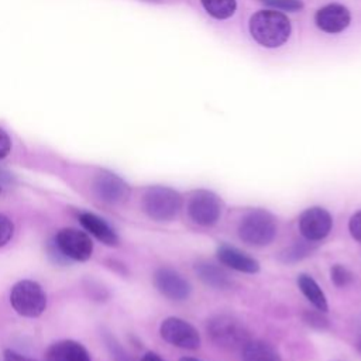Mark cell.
I'll use <instances>...</instances> for the list:
<instances>
[{"instance_id":"cell-24","label":"cell","mask_w":361,"mask_h":361,"mask_svg":"<svg viewBox=\"0 0 361 361\" xmlns=\"http://www.w3.org/2000/svg\"><path fill=\"white\" fill-rule=\"evenodd\" d=\"M348 231L351 234V237L361 243V209L358 212H355L348 221Z\"/></svg>"},{"instance_id":"cell-14","label":"cell","mask_w":361,"mask_h":361,"mask_svg":"<svg viewBox=\"0 0 361 361\" xmlns=\"http://www.w3.org/2000/svg\"><path fill=\"white\" fill-rule=\"evenodd\" d=\"M79 221L83 226V228L94 235L99 241H102L106 245H117L118 244V235L113 230V227L102 217H99L94 213L90 212H80L79 213Z\"/></svg>"},{"instance_id":"cell-12","label":"cell","mask_w":361,"mask_h":361,"mask_svg":"<svg viewBox=\"0 0 361 361\" xmlns=\"http://www.w3.org/2000/svg\"><path fill=\"white\" fill-rule=\"evenodd\" d=\"M216 255L219 261L238 272L244 274H257L259 271V262L252 258L251 255L243 252L241 250L228 245V244H221L216 250Z\"/></svg>"},{"instance_id":"cell-11","label":"cell","mask_w":361,"mask_h":361,"mask_svg":"<svg viewBox=\"0 0 361 361\" xmlns=\"http://www.w3.org/2000/svg\"><path fill=\"white\" fill-rule=\"evenodd\" d=\"M155 288L171 300H185L190 295V283L175 269L161 267L154 272Z\"/></svg>"},{"instance_id":"cell-1","label":"cell","mask_w":361,"mask_h":361,"mask_svg":"<svg viewBox=\"0 0 361 361\" xmlns=\"http://www.w3.org/2000/svg\"><path fill=\"white\" fill-rule=\"evenodd\" d=\"M252 38L268 48L282 45L290 34V23L285 14L276 10H261L250 20Z\"/></svg>"},{"instance_id":"cell-22","label":"cell","mask_w":361,"mask_h":361,"mask_svg":"<svg viewBox=\"0 0 361 361\" xmlns=\"http://www.w3.org/2000/svg\"><path fill=\"white\" fill-rule=\"evenodd\" d=\"M13 233H14V226L11 220L7 216L0 214V247L6 245L10 241V238L13 237Z\"/></svg>"},{"instance_id":"cell-20","label":"cell","mask_w":361,"mask_h":361,"mask_svg":"<svg viewBox=\"0 0 361 361\" xmlns=\"http://www.w3.org/2000/svg\"><path fill=\"white\" fill-rule=\"evenodd\" d=\"M204 10L214 18H228L235 11V0H202Z\"/></svg>"},{"instance_id":"cell-19","label":"cell","mask_w":361,"mask_h":361,"mask_svg":"<svg viewBox=\"0 0 361 361\" xmlns=\"http://www.w3.org/2000/svg\"><path fill=\"white\" fill-rule=\"evenodd\" d=\"M313 251V243L309 240L305 241H296L292 245L286 247L283 251L279 252V261L283 264H293L298 261H302Z\"/></svg>"},{"instance_id":"cell-17","label":"cell","mask_w":361,"mask_h":361,"mask_svg":"<svg viewBox=\"0 0 361 361\" xmlns=\"http://www.w3.org/2000/svg\"><path fill=\"white\" fill-rule=\"evenodd\" d=\"M298 286L303 296L319 310V312H327L329 305L324 292L319 286V283L307 274H299L298 275Z\"/></svg>"},{"instance_id":"cell-3","label":"cell","mask_w":361,"mask_h":361,"mask_svg":"<svg viewBox=\"0 0 361 361\" xmlns=\"http://www.w3.org/2000/svg\"><path fill=\"white\" fill-rule=\"evenodd\" d=\"M182 195L162 185H154L145 189L141 206L144 213L157 221H169L178 216L182 209Z\"/></svg>"},{"instance_id":"cell-23","label":"cell","mask_w":361,"mask_h":361,"mask_svg":"<svg viewBox=\"0 0 361 361\" xmlns=\"http://www.w3.org/2000/svg\"><path fill=\"white\" fill-rule=\"evenodd\" d=\"M268 6L276 8V10H285V11H296L302 8L300 0H264Z\"/></svg>"},{"instance_id":"cell-18","label":"cell","mask_w":361,"mask_h":361,"mask_svg":"<svg viewBox=\"0 0 361 361\" xmlns=\"http://www.w3.org/2000/svg\"><path fill=\"white\" fill-rule=\"evenodd\" d=\"M243 350V361H282L278 351L262 340H248Z\"/></svg>"},{"instance_id":"cell-16","label":"cell","mask_w":361,"mask_h":361,"mask_svg":"<svg viewBox=\"0 0 361 361\" xmlns=\"http://www.w3.org/2000/svg\"><path fill=\"white\" fill-rule=\"evenodd\" d=\"M195 271L197 276L207 285L216 289H224L230 286V278L224 272L223 268L213 262L207 261H199L195 265Z\"/></svg>"},{"instance_id":"cell-26","label":"cell","mask_w":361,"mask_h":361,"mask_svg":"<svg viewBox=\"0 0 361 361\" xmlns=\"http://www.w3.org/2000/svg\"><path fill=\"white\" fill-rule=\"evenodd\" d=\"M322 313V312H320ZM320 313H314V312H310V313H306L307 319L306 322L310 324V326H314V327H319V329H323L327 326V320L322 317Z\"/></svg>"},{"instance_id":"cell-7","label":"cell","mask_w":361,"mask_h":361,"mask_svg":"<svg viewBox=\"0 0 361 361\" xmlns=\"http://www.w3.org/2000/svg\"><path fill=\"white\" fill-rule=\"evenodd\" d=\"M54 244L63 257L79 262L87 261L93 252V243L89 234L76 228L59 230Z\"/></svg>"},{"instance_id":"cell-6","label":"cell","mask_w":361,"mask_h":361,"mask_svg":"<svg viewBox=\"0 0 361 361\" xmlns=\"http://www.w3.org/2000/svg\"><path fill=\"white\" fill-rule=\"evenodd\" d=\"M186 210L193 223L210 227L219 221L223 212V202L219 195L209 189H196L188 197Z\"/></svg>"},{"instance_id":"cell-28","label":"cell","mask_w":361,"mask_h":361,"mask_svg":"<svg viewBox=\"0 0 361 361\" xmlns=\"http://www.w3.org/2000/svg\"><path fill=\"white\" fill-rule=\"evenodd\" d=\"M141 361H164L157 353H152V351H148V353H145L144 355H142V358H141Z\"/></svg>"},{"instance_id":"cell-2","label":"cell","mask_w":361,"mask_h":361,"mask_svg":"<svg viewBox=\"0 0 361 361\" xmlns=\"http://www.w3.org/2000/svg\"><path fill=\"white\" fill-rule=\"evenodd\" d=\"M278 231L276 220L265 209H251L238 221L237 233L243 243L264 247L272 243Z\"/></svg>"},{"instance_id":"cell-4","label":"cell","mask_w":361,"mask_h":361,"mask_svg":"<svg viewBox=\"0 0 361 361\" xmlns=\"http://www.w3.org/2000/svg\"><path fill=\"white\" fill-rule=\"evenodd\" d=\"M10 303L20 316L38 317L47 307V295L38 282L24 279L11 288Z\"/></svg>"},{"instance_id":"cell-9","label":"cell","mask_w":361,"mask_h":361,"mask_svg":"<svg viewBox=\"0 0 361 361\" xmlns=\"http://www.w3.org/2000/svg\"><path fill=\"white\" fill-rule=\"evenodd\" d=\"M298 227L305 240L316 243L329 235L333 227V219L324 207L312 206L300 213Z\"/></svg>"},{"instance_id":"cell-27","label":"cell","mask_w":361,"mask_h":361,"mask_svg":"<svg viewBox=\"0 0 361 361\" xmlns=\"http://www.w3.org/2000/svg\"><path fill=\"white\" fill-rule=\"evenodd\" d=\"M4 361H37V360H32V358H28L25 355H21L16 351H11V350H7L4 353Z\"/></svg>"},{"instance_id":"cell-8","label":"cell","mask_w":361,"mask_h":361,"mask_svg":"<svg viewBox=\"0 0 361 361\" xmlns=\"http://www.w3.org/2000/svg\"><path fill=\"white\" fill-rule=\"evenodd\" d=\"M159 334L166 343L179 348L196 350L200 345L197 330L180 317H166L159 326Z\"/></svg>"},{"instance_id":"cell-10","label":"cell","mask_w":361,"mask_h":361,"mask_svg":"<svg viewBox=\"0 0 361 361\" xmlns=\"http://www.w3.org/2000/svg\"><path fill=\"white\" fill-rule=\"evenodd\" d=\"M93 193L103 202L110 204H120L128 200L131 189L128 183L118 175L111 172H100L92 182Z\"/></svg>"},{"instance_id":"cell-5","label":"cell","mask_w":361,"mask_h":361,"mask_svg":"<svg viewBox=\"0 0 361 361\" xmlns=\"http://www.w3.org/2000/svg\"><path fill=\"white\" fill-rule=\"evenodd\" d=\"M206 329L212 341L224 348H243L250 340L245 326L228 314L213 316L207 320Z\"/></svg>"},{"instance_id":"cell-25","label":"cell","mask_w":361,"mask_h":361,"mask_svg":"<svg viewBox=\"0 0 361 361\" xmlns=\"http://www.w3.org/2000/svg\"><path fill=\"white\" fill-rule=\"evenodd\" d=\"M11 148V141L10 137L7 135L6 131H3L0 128V159H3L4 157H7V154L10 152Z\"/></svg>"},{"instance_id":"cell-13","label":"cell","mask_w":361,"mask_h":361,"mask_svg":"<svg viewBox=\"0 0 361 361\" xmlns=\"http://www.w3.org/2000/svg\"><path fill=\"white\" fill-rule=\"evenodd\" d=\"M316 24L320 30L336 34L350 24V13L341 4H327L316 13Z\"/></svg>"},{"instance_id":"cell-15","label":"cell","mask_w":361,"mask_h":361,"mask_svg":"<svg viewBox=\"0 0 361 361\" xmlns=\"http://www.w3.org/2000/svg\"><path fill=\"white\" fill-rule=\"evenodd\" d=\"M47 361H92L87 350L78 341L61 340L48 347Z\"/></svg>"},{"instance_id":"cell-21","label":"cell","mask_w":361,"mask_h":361,"mask_svg":"<svg viewBox=\"0 0 361 361\" xmlns=\"http://www.w3.org/2000/svg\"><path fill=\"white\" fill-rule=\"evenodd\" d=\"M330 278H331V282H333L336 286L344 288V286H347V285H350V283L353 282L354 275H353V272H351L348 268H345L344 265L336 264V265H333L331 269H330Z\"/></svg>"}]
</instances>
